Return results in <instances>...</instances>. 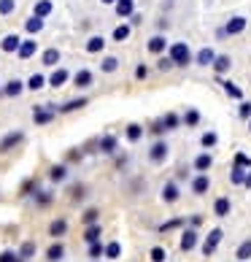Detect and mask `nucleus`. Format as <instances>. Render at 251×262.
Masks as SVG:
<instances>
[{
    "mask_svg": "<svg viewBox=\"0 0 251 262\" xmlns=\"http://www.w3.org/2000/svg\"><path fill=\"white\" fill-rule=\"evenodd\" d=\"M25 30L27 33H41L43 30V16H30L25 22Z\"/></svg>",
    "mask_w": 251,
    "mask_h": 262,
    "instance_id": "nucleus-16",
    "label": "nucleus"
},
{
    "mask_svg": "<svg viewBox=\"0 0 251 262\" xmlns=\"http://www.w3.org/2000/svg\"><path fill=\"white\" fill-rule=\"evenodd\" d=\"M240 116H243V119H248V116H251V103H243V105H240Z\"/></svg>",
    "mask_w": 251,
    "mask_h": 262,
    "instance_id": "nucleus-52",
    "label": "nucleus"
},
{
    "mask_svg": "<svg viewBox=\"0 0 251 262\" xmlns=\"http://www.w3.org/2000/svg\"><path fill=\"white\" fill-rule=\"evenodd\" d=\"M208 187H211V181H208V176H202V173L192 179V192H195V195H206Z\"/></svg>",
    "mask_w": 251,
    "mask_h": 262,
    "instance_id": "nucleus-8",
    "label": "nucleus"
},
{
    "mask_svg": "<svg viewBox=\"0 0 251 262\" xmlns=\"http://www.w3.org/2000/svg\"><path fill=\"white\" fill-rule=\"evenodd\" d=\"M65 176H67V168H65V165H54V168L49 170V179H52L54 184L65 181Z\"/></svg>",
    "mask_w": 251,
    "mask_h": 262,
    "instance_id": "nucleus-24",
    "label": "nucleus"
},
{
    "mask_svg": "<svg viewBox=\"0 0 251 262\" xmlns=\"http://www.w3.org/2000/svg\"><path fill=\"white\" fill-rule=\"evenodd\" d=\"M52 14V3H49V0H38V3H35V16H49Z\"/></svg>",
    "mask_w": 251,
    "mask_h": 262,
    "instance_id": "nucleus-27",
    "label": "nucleus"
},
{
    "mask_svg": "<svg viewBox=\"0 0 251 262\" xmlns=\"http://www.w3.org/2000/svg\"><path fill=\"white\" fill-rule=\"evenodd\" d=\"M60 62V52L57 49H46L43 52V65H57Z\"/></svg>",
    "mask_w": 251,
    "mask_h": 262,
    "instance_id": "nucleus-36",
    "label": "nucleus"
},
{
    "mask_svg": "<svg viewBox=\"0 0 251 262\" xmlns=\"http://www.w3.org/2000/svg\"><path fill=\"white\" fill-rule=\"evenodd\" d=\"M22 141H25V135H22V133H8L6 138L0 141V151H11L16 143H22Z\"/></svg>",
    "mask_w": 251,
    "mask_h": 262,
    "instance_id": "nucleus-4",
    "label": "nucleus"
},
{
    "mask_svg": "<svg viewBox=\"0 0 251 262\" xmlns=\"http://www.w3.org/2000/svg\"><path fill=\"white\" fill-rule=\"evenodd\" d=\"M65 257V246L62 244H54V246H49V251H46V259L49 262H60Z\"/></svg>",
    "mask_w": 251,
    "mask_h": 262,
    "instance_id": "nucleus-15",
    "label": "nucleus"
},
{
    "mask_svg": "<svg viewBox=\"0 0 251 262\" xmlns=\"http://www.w3.org/2000/svg\"><path fill=\"white\" fill-rule=\"evenodd\" d=\"M122 254V246L117 244V241H108V244H105V257L108 259H117Z\"/></svg>",
    "mask_w": 251,
    "mask_h": 262,
    "instance_id": "nucleus-29",
    "label": "nucleus"
},
{
    "mask_svg": "<svg viewBox=\"0 0 251 262\" xmlns=\"http://www.w3.org/2000/svg\"><path fill=\"white\" fill-rule=\"evenodd\" d=\"M235 165H243V168H251V157H246V154H235Z\"/></svg>",
    "mask_w": 251,
    "mask_h": 262,
    "instance_id": "nucleus-49",
    "label": "nucleus"
},
{
    "mask_svg": "<svg viewBox=\"0 0 251 262\" xmlns=\"http://www.w3.org/2000/svg\"><path fill=\"white\" fill-rule=\"evenodd\" d=\"M65 232H67V219H54V222H52V227H49V235L60 241Z\"/></svg>",
    "mask_w": 251,
    "mask_h": 262,
    "instance_id": "nucleus-10",
    "label": "nucleus"
},
{
    "mask_svg": "<svg viewBox=\"0 0 251 262\" xmlns=\"http://www.w3.org/2000/svg\"><path fill=\"white\" fill-rule=\"evenodd\" d=\"M246 189H251V170H248V176H246V184H243Z\"/></svg>",
    "mask_w": 251,
    "mask_h": 262,
    "instance_id": "nucleus-55",
    "label": "nucleus"
},
{
    "mask_svg": "<svg viewBox=\"0 0 251 262\" xmlns=\"http://www.w3.org/2000/svg\"><path fill=\"white\" fill-rule=\"evenodd\" d=\"M211 162H214V160H211V154H200V157L195 160V170H208Z\"/></svg>",
    "mask_w": 251,
    "mask_h": 262,
    "instance_id": "nucleus-35",
    "label": "nucleus"
},
{
    "mask_svg": "<svg viewBox=\"0 0 251 262\" xmlns=\"http://www.w3.org/2000/svg\"><path fill=\"white\" fill-rule=\"evenodd\" d=\"M149 259H151V262H165V249H162V246H154V249L149 251Z\"/></svg>",
    "mask_w": 251,
    "mask_h": 262,
    "instance_id": "nucleus-41",
    "label": "nucleus"
},
{
    "mask_svg": "<svg viewBox=\"0 0 251 262\" xmlns=\"http://www.w3.org/2000/svg\"><path fill=\"white\" fill-rule=\"evenodd\" d=\"M33 189H35V181H25L22 184V195H35Z\"/></svg>",
    "mask_w": 251,
    "mask_h": 262,
    "instance_id": "nucleus-51",
    "label": "nucleus"
},
{
    "mask_svg": "<svg viewBox=\"0 0 251 262\" xmlns=\"http://www.w3.org/2000/svg\"><path fill=\"white\" fill-rule=\"evenodd\" d=\"M117 68H119V60H117V57H105V60L100 62V71H103V73H113Z\"/></svg>",
    "mask_w": 251,
    "mask_h": 262,
    "instance_id": "nucleus-28",
    "label": "nucleus"
},
{
    "mask_svg": "<svg viewBox=\"0 0 251 262\" xmlns=\"http://www.w3.org/2000/svg\"><path fill=\"white\" fill-rule=\"evenodd\" d=\"M103 46H105V38H100V35H95V38H89V41H86V52L98 54V52H103Z\"/></svg>",
    "mask_w": 251,
    "mask_h": 262,
    "instance_id": "nucleus-23",
    "label": "nucleus"
},
{
    "mask_svg": "<svg viewBox=\"0 0 251 262\" xmlns=\"http://www.w3.org/2000/svg\"><path fill=\"white\" fill-rule=\"evenodd\" d=\"M189 225H192V227H200V225H202V216H192Z\"/></svg>",
    "mask_w": 251,
    "mask_h": 262,
    "instance_id": "nucleus-54",
    "label": "nucleus"
},
{
    "mask_svg": "<svg viewBox=\"0 0 251 262\" xmlns=\"http://www.w3.org/2000/svg\"><path fill=\"white\" fill-rule=\"evenodd\" d=\"M184 122L189 124V127H195V124L200 122V114H197L195 108H192V111H187V114H184Z\"/></svg>",
    "mask_w": 251,
    "mask_h": 262,
    "instance_id": "nucleus-44",
    "label": "nucleus"
},
{
    "mask_svg": "<svg viewBox=\"0 0 251 262\" xmlns=\"http://www.w3.org/2000/svg\"><path fill=\"white\" fill-rule=\"evenodd\" d=\"M98 216H100L98 208H86V211L81 213V222H84V225H95V222H98Z\"/></svg>",
    "mask_w": 251,
    "mask_h": 262,
    "instance_id": "nucleus-31",
    "label": "nucleus"
},
{
    "mask_svg": "<svg viewBox=\"0 0 251 262\" xmlns=\"http://www.w3.org/2000/svg\"><path fill=\"white\" fill-rule=\"evenodd\" d=\"M43 84H49V79H43L41 73H35V76H30V81H27V86H30V90H41Z\"/></svg>",
    "mask_w": 251,
    "mask_h": 262,
    "instance_id": "nucleus-37",
    "label": "nucleus"
},
{
    "mask_svg": "<svg viewBox=\"0 0 251 262\" xmlns=\"http://www.w3.org/2000/svg\"><path fill=\"white\" fill-rule=\"evenodd\" d=\"M170 65H173V60H170V57H165V60H159V68H162V71H168Z\"/></svg>",
    "mask_w": 251,
    "mask_h": 262,
    "instance_id": "nucleus-53",
    "label": "nucleus"
},
{
    "mask_svg": "<svg viewBox=\"0 0 251 262\" xmlns=\"http://www.w3.org/2000/svg\"><path fill=\"white\" fill-rule=\"evenodd\" d=\"M165 38H162V35H157V38H151V41H149V52H154V54H159L162 49H165Z\"/></svg>",
    "mask_w": 251,
    "mask_h": 262,
    "instance_id": "nucleus-32",
    "label": "nucleus"
},
{
    "mask_svg": "<svg viewBox=\"0 0 251 262\" xmlns=\"http://www.w3.org/2000/svg\"><path fill=\"white\" fill-rule=\"evenodd\" d=\"M81 105H86V100H84V98H79V100H71V103H62L57 111H62V114H71V111H76V108H81Z\"/></svg>",
    "mask_w": 251,
    "mask_h": 262,
    "instance_id": "nucleus-30",
    "label": "nucleus"
},
{
    "mask_svg": "<svg viewBox=\"0 0 251 262\" xmlns=\"http://www.w3.org/2000/svg\"><path fill=\"white\" fill-rule=\"evenodd\" d=\"M73 84L79 86V90H86V86L92 84V71H86V68H84V71H79V73L73 76Z\"/></svg>",
    "mask_w": 251,
    "mask_h": 262,
    "instance_id": "nucleus-11",
    "label": "nucleus"
},
{
    "mask_svg": "<svg viewBox=\"0 0 251 262\" xmlns=\"http://www.w3.org/2000/svg\"><path fill=\"white\" fill-rule=\"evenodd\" d=\"M52 116H54V108H41V105H35L33 122H35V124H49Z\"/></svg>",
    "mask_w": 251,
    "mask_h": 262,
    "instance_id": "nucleus-6",
    "label": "nucleus"
},
{
    "mask_svg": "<svg viewBox=\"0 0 251 262\" xmlns=\"http://www.w3.org/2000/svg\"><path fill=\"white\" fill-rule=\"evenodd\" d=\"M214 68H216V73H227L230 71V57H216Z\"/></svg>",
    "mask_w": 251,
    "mask_h": 262,
    "instance_id": "nucleus-42",
    "label": "nucleus"
},
{
    "mask_svg": "<svg viewBox=\"0 0 251 262\" xmlns=\"http://www.w3.org/2000/svg\"><path fill=\"white\" fill-rule=\"evenodd\" d=\"M221 238H224V232H221L219 227H216V230H211V232H208V238H206V244H202V254H206V257L214 254L216 246L221 244Z\"/></svg>",
    "mask_w": 251,
    "mask_h": 262,
    "instance_id": "nucleus-2",
    "label": "nucleus"
},
{
    "mask_svg": "<svg viewBox=\"0 0 251 262\" xmlns=\"http://www.w3.org/2000/svg\"><path fill=\"white\" fill-rule=\"evenodd\" d=\"M117 3H119V0H117ZM122 3H132V0H122Z\"/></svg>",
    "mask_w": 251,
    "mask_h": 262,
    "instance_id": "nucleus-57",
    "label": "nucleus"
},
{
    "mask_svg": "<svg viewBox=\"0 0 251 262\" xmlns=\"http://www.w3.org/2000/svg\"><path fill=\"white\" fill-rule=\"evenodd\" d=\"M165 157H168V143L157 141V143L151 146V151H149V160H151V162H162Z\"/></svg>",
    "mask_w": 251,
    "mask_h": 262,
    "instance_id": "nucleus-5",
    "label": "nucleus"
},
{
    "mask_svg": "<svg viewBox=\"0 0 251 262\" xmlns=\"http://www.w3.org/2000/svg\"><path fill=\"white\" fill-rule=\"evenodd\" d=\"M181 225H184V219H170V222H165V225H159V232H168V230L181 227Z\"/></svg>",
    "mask_w": 251,
    "mask_h": 262,
    "instance_id": "nucleus-46",
    "label": "nucleus"
},
{
    "mask_svg": "<svg viewBox=\"0 0 251 262\" xmlns=\"http://www.w3.org/2000/svg\"><path fill=\"white\" fill-rule=\"evenodd\" d=\"M248 130H251V122H248Z\"/></svg>",
    "mask_w": 251,
    "mask_h": 262,
    "instance_id": "nucleus-58",
    "label": "nucleus"
},
{
    "mask_svg": "<svg viewBox=\"0 0 251 262\" xmlns=\"http://www.w3.org/2000/svg\"><path fill=\"white\" fill-rule=\"evenodd\" d=\"M246 176H248V170H243V165H235L233 173H230V181H233L235 187H240V184H246Z\"/></svg>",
    "mask_w": 251,
    "mask_h": 262,
    "instance_id": "nucleus-14",
    "label": "nucleus"
},
{
    "mask_svg": "<svg viewBox=\"0 0 251 262\" xmlns=\"http://www.w3.org/2000/svg\"><path fill=\"white\" fill-rule=\"evenodd\" d=\"M170 60H173V65H178V68L189 65V60H192L189 46H187V43H173V46H170Z\"/></svg>",
    "mask_w": 251,
    "mask_h": 262,
    "instance_id": "nucleus-1",
    "label": "nucleus"
},
{
    "mask_svg": "<svg viewBox=\"0 0 251 262\" xmlns=\"http://www.w3.org/2000/svg\"><path fill=\"white\" fill-rule=\"evenodd\" d=\"M84 241H86V244H98V241H100V227L98 225H86Z\"/></svg>",
    "mask_w": 251,
    "mask_h": 262,
    "instance_id": "nucleus-17",
    "label": "nucleus"
},
{
    "mask_svg": "<svg viewBox=\"0 0 251 262\" xmlns=\"http://www.w3.org/2000/svg\"><path fill=\"white\" fill-rule=\"evenodd\" d=\"M124 38H130V25H119L113 30V41H124Z\"/></svg>",
    "mask_w": 251,
    "mask_h": 262,
    "instance_id": "nucleus-39",
    "label": "nucleus"
},
{
    "mask_svg": "<svg viewBox=\"0 0 251 262\" xmlns=\"http://www.w3.org/2000/svg\"><path fill=\"white\" fill-rule=\"evenodd\" d=\"M224 30H227V35H238V33H243V30H246V19H243V16H233V19L227 22Z\"/></svg>",
    "mask_w": 251,
    "mask_h": 262,
    "instance_id": "nucleus-7",
    "label": "nucleus"
},
{
    "mask_svg": "<svg viewBox=\"0 0 251 262\" xmlns=\"http://www.w3.org/2000/svg\"><path fill=\"white\" fill-rule=\"evenodd\" d=\"M33 254H35V244H33V241H25L22 249H19V257H22V259H30Z\"/></svg>",
    "mask_w": 251,
    "mask_h": 262,
    "instance_id": "nucleus-34",
    "label": "nucleus"
},
{
    "mask_svg": "<svg viewBox=\"0 0 251 262\" xmlns=\"http://www.w3.org/2000/svg\"><path fill=\"white\" fill-rule=\"evenodd\" d=\"M202 146H206V149L216 146V133H206V135H202Z\"/></svg>",
    "mask_w": 251,
    "mask_h": 262,
    "instance_id": "nucleus-47",
    "label": "nucleus"
},
{
    "mask_svg": "<svg viewBox=\"0 0 251 262\" xmlns=\"http://www.w3.org/2000/svg\"><path fill=\"white\" fill-rule=\"evenodd\" d=\"M235 257H238V262H246V259H251V238H248V241H243V244L238 246Z\"/></svg>",
    "mask_w": 251,
    "mask_h": 262,
    "instance_id": "nucleus-20",
    "label": "nucleus"
},
{
    "mask_svg": "<svg viewBox=\"0 0 251 262\" xmlns=\"http://www.w3.org/2000/svg\"><path fill=\"white\" fill-rule=\"evenodd\" d=\"M103 3H117V0H103Z\"/></svg>",
    "mask_w": 251,
    "mask_h": 262,
    "instance_id": "nucleus-56",
    "label": "nucleus"
},
{
    "mask_svg": "<svg viewBox=\"0 0 251 262\" xmlns=\"http://www.w3.org/2000/svg\"><path fill=\"white\" fill-rule=\"evenodd\" d=\"M3 95H6V98H16V95H22V81H19V79L8 81L6 90H3Z\"/></svg>",
    "mask_w": 251,
    "mask_h": 262,
    "instance_id": "nucleus-19",
    "label": "nucleus"
},
{
    "mask_svg": "<svg viewBox=\"0 0 251 262\" xmlns=\"http://www.w3.org/2000/svg\"><path fill=\"white\" fill-rule=\"evenodd\" d=\"M162 200H165V203H176V200H178L176 181H168V184H165V189H162Z\"/></svg>",
    "mask_w": 251,
    "mask_h": 262,
    "instance_id": "nucleus-12",
    "label": "nucleus"
},
{
    "mask_svg": "<svg viewBox=\"0 0 251 262\" xmlns=\"http://www.w3.org/2000/svg\"><path fill=\"white\" fill-rule=\"evenodd\" d=\"M214 213H216V216H227V213H230V200L227 198H219L214 203Z\"/></svg>",
    "mask_w": 251,
    "mask_h": 262,
    "instance_id": "nucleus-26",
    "label": "nucleus"
},
{
    "mask_svg": "<svg viewBox=\"0 0 251 262\" xmlns=\"http://www.w3.org/2000/svg\"><path fill=\"white\" fill-rule=\"evenodd\" d=\"M117 14L119 16H130L132 14V3H122V0H119V3H117Z\"/></svg>",
    "mask_w": 251,
    "mask_h": 262,
    "instance_id": "nucleus-45",
    "label": "nucleus"
},
{
    "mask_svg": "<svg viewBox=\"0 0 251 262\" xmlns=\"http://www.w3.org/2000/svg\"><path fill=\"white\" fill-rule=\"evenodd\" d=\"M14 11V0H0V14H11Z\"/></svg>",
    "mask_w": 251,
    "mask_h": 262,
    "instance_id": "nucleus-50",
    "label": "nucleus"
},
{
    "mask_svg": "<svg viewBox=\"0 0 251 262\" xmlns=\"http://www.w3.org/2000/svg\"><path fill=\"white\" fill-rule=\"evenodd\" d=\"M197 227H189V230H184L181 232V251H192L197 246Z\"/></svg>",
    "mask_w": 251,
    "mask_h": 262,
    "instance_id": "nucleus-3",
    "label": "nucleus"
},
{
    "mask_svg": "<svg viewBox=\"0 0 251 262\" xmlns=\"http://www.w3.org/2000/svg\"><path fill=\"white\" fill-rule=\"evenodd\" d=\"M38 52V43L35 41H22V46H19V57H22V60H30V57Z\"/></svg>",
    "mask_w": 251,
    "mask_h": 262,
    "instance_id": "nucleus-13",
    "label": "nucleus"
},
{
    "mask_svg": "<svg viewBox=\"0 0 251 262\" xmlns=\"http://www.w3.org/2000/svg\"><path fill=\"white\" fill-rule=\"evenodd\" d=\"M178 116L176 114H165V116H162V124H165V130H173V127H178Z\"/></svg>",
    "mask_w": 251,
    "mask_h": 262,
    "instance_id": "nucleus-38",
    "label": "nucleus"
},
{
    "mask_svg": "<svg viewBox=\"0 0 251 262\" xmlns=\"http://www.w3.org/2000/svg\"><path fill=\"white\" fill-rule=\"evenodd\" d=\"M67 81H71V73H67L65 68H57V71L49 76V84H52V86H62V84H67Z\"/></svg>",
    "mask_w": 251,
    "mask_h": 262,
    "instance_id": "nucleus-9",
    "label": "nucleus"
},
{
    "mask_svg": "<svg viewBox=\"0 0 251 262\" xmlns=\"http://www.w3.org/2000/svg\"><path fill=\"white\" fill-rule=\"evenodd\" d=\"M141 135H143V127H141V124H130V127H127V138H130V141H138Z\"/></svg>",
    "mask_w": 251,
    "mask_h": 262,
    "instance_id": "nucleus-43",
    "label": "nucleus"
},
{
    "mask_svg": "<svg viewBox=\"0 0 251 262\" xmlns=\"http://www.w3.org/2000/svg\"><path fill=\"white\" fill-rule=\"evenodd\" d=\"M0 262H19V254H14V251H0Z\"/></svg>",
    "mask_w": 251,
    "mask_h": 262,
    "instance_id": "nucleus-48",
    "label": "nucleus"
},
{
    "mask_svg": "<svg viewBox=\"0 0 251 262\" xmlns=\"http://www.w3.org/2000/svg\"><path fill=\"white\" fill-rule=\"evenodd\" d=\"M92 262H98V259H92Z\"/></svg>",
    "mask_w": 251,
    "mask_h": 262,
    "instance_id": "nucleus-59",
    "label": "nucleus"
},
{
    "mask_svg": "<svg viewBox=\"0 0 251 262\" xmlns=\"http://www.w3.org/2000/svg\"><path fill=\"white\" fill-rule=\"evenodd\" d=\"M52 192H46V189H35V203H38V206H49V203H52Z\"/></svg>",
    "mask_w": 251,
    "mask_h": 262,
    "instance_id": "nucleus-33",
    "label": "nucleus"
},
{
    "mask_svg": "<svg viewBox=\"0 0 251 262\" xmlns=\"http://www.w3.org/2000/svg\"><path fill=\"white\" fill-rule=\"evenodd\" d=\"M214 62H216L214 49H200L197 52V65H214Z\"/></svg>",
    "mask_w": 251,
    "mask_h": 262,
    "instance_id": "nucleus-18",
    "label": "nucleus"
},
{
    "mask_svg": "<svg viewBox=\"0 0 251 262\" xmlns=\"http://www.w3.org/2000/svg\"><path fill=\"white\" fill-rule=\"evenodd\" d=\"M100 151H105V154L117 151V135H105V138H100Z\"/></svg>",
    "mask_w": 251,
    "mask_h": 262,
    "instance_id": "nucleus-22",
    "label": "nucleus"
},
{
    "mask_svg": "<svg viewBox=\"0 0 251 262\" xmlns=\"http://www.w3.org/2000/svg\"><path fill=\"white\" fill-rule=\"evenodd\" d=\"M219 84H221V86H224V92L230 95V98H238V100H240V98H243V92H240V86H235L233 81H224V79H221Z\"/></svg>",
    "mask_w": 251,
    "mask_h": 262,
    "instance_id": "nucleus-25",
    "label": "nucleus"
},
{
    "mask_svg": "<svg viewBox=\"0 0 251 262\" xmlns=\"http://www.w3.org/2000/svg\"><path fill=\"white\" fill-rule=\"evenodd\" d=\"M19 46H22L19 35H6L3 38V52H19Z\"/></svg>",
    "mask_w": 251,
    "mask_h": 262,
    "instance_id": "nucleus-21",
    "label": "nucleus"
},
{
    "mask_svg": "<svg viewBox=\"0 0 251 262\" xmlns=\"http://www.w3.org/2000/svg\"><path fill=\"white\" fill-rule=\"evenodd\" d=\"M100 254H105V246L100 244H89V259H100Z\"/></svg>",
    "mask_w": 251,
    "mask_h": 262,
    "instance_id": "nucleus-40",
    "label": "nucleus"
}]
</instances>
